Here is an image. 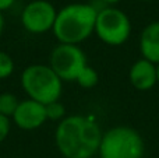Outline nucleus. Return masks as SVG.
Masks as SVG:
<instances>
[{
  "mask_svg": "<svg viewBox=\"0 0 159 158\" xmlns=\"http://www.w3.org/2000/svg\"><path fill=\"white\" fill-rule=\"evenodd\" d=\"M20 83L30 100L43 105L60 101L63 92V81L49 64L35 63L27 66L21 73Z\"/></svg>",
  "mask_w": 159,
  "mask_h": 158,
  "instance_id": "obj_3",
  "label": "nucleus"
},
{
  "mask_svg": "<svg viewBox=\"0 0 159 158\" xmlns=\"http://www.w3.org/2000/svg\"><path fill=\"white\" fill-rule=\"evenodd\" d=\"M4 16H3V13L0 11V36L3 35V31H4Z\"/></svg>",
  "mask_w": 159,
  "mask_h": 158,
  "instance_id": "obj_18",
  "label": "nucleus"
},
{
  "mask_svg": "<svg viewBox=\"0 0 159 158\" xmlns=\"http://www.w3.org/2000/svg\"><path fill=\"white\" fill-rule=\"evenodd\" d=\"M11 119L14 125L21 130H35L46 123V108L43 104L27 98L20 101L18 108Z\"/></svg>",
  "mask_w": 159,
  "mask_h": 158,
  "instance_id": "obj_8",
  "label": "nucleus"
},
{
  "mask_svg": "<svg viewBox=\"0 0 159 158\" xmlns=\"http://www.w3.org/2000/svg\"><path fill=\"white\" fill-rule=\"evenodd\" d=\"M49 66L63 83H75L80 73L88 66V59L80 45L59 44L50 52Z\"/></svg>",
  "mask_w": 159,
  "mask_h": 158,
  "instance_id": "obj_6",
  "label": "nucleus"
},
{
  "mask_svg": "<svg viewBox=\"0 0 159 158\" xmlns=\"http://www.w3.org/2000/svg\"><path fill=\"white\" fill-rule=\"evenodd\" d=\"M98 8L91 3H70L57 10L53 35L59 44L80 45L93 34Z\"/></svg>",
  "mask_w": 159,
  "mask_h": 158,
  "instance_id": "obj_2",
  "label": "nucleus"
},
{
  "mask_svg": "<svg viewBox=\"0 0 159 158\" xmlns=\"http://www.w3.org/2000/svg\"><path fill=\"white\" fill-rule=\"evenodd\" d=\"M46 108V118L48 120H53V122H61L66 118V106L60 102V101H55L48 105Z\"/></svg>",
  "mask_w": 159,
  "mask_h": 158,
  "instance_id": "obj_13",
  "label": "nucleus"
},
{
  "mask_svg": "<svg viewBox=\"0 0 159 158\" xmlns=\"http://www.w3.org/2000/svg\"><path fill=\"white\" fill-rule=\"evenodd\" d=\"M102 134L92 118L70 115L57 123L55 143L64 158H93L98 154Z\"/></svg>",
  "mask_w": 159,
  "mask_h": 158,
  "instance_id": "obj_1",
  "label": "nucleus"
},
{
  "mask_svg": "<svg viewBox=\"0 0 159 158\" xmlns=\"http://www.w3.org/2000/svg\"><path fill=\"white\" fill-rule=\"evenodd\" d=\"M145 143L135 129L115 126L102 134L99 158H143Z\"/></svg>",
  "mask_w": 159,
  "mask_h": 158,
  "instance_id": "obj_4",
  "label": "nucleus"
},
{
  "mask_svg": "<svg viewBox=\"0 0 159 158\" xmlns=\"http://www.w3.org/2000/svg\"><path fill=\"white\" fill-rule=\"evenodd\" d=\"M16 3V0H0V11H6L10 7H13V4Z\"/></svg>",
  "mask_w": 159,
  "mask_h": 158,
  "instance_id": "obj_16",
  "label": "nucleus"
},
{
  "mask_svg": "<svg viewBox=\"0 0 159 158\" xmlns=\"http://www.w3.org/2000/svg\"><path fill=\"white\" fill-rule=\"evenodd\" d=\"M57 10L48 0H32L21 13V24L30 34L41 35L53 30Z\"/></svg>",
  "mask_w": 159,
  "mask_h": 158,
  "instance_id": "obj_7",
  "label": "nucleus"
},
{
  "mask_svg": "<svg viewBox=\"0 0 159 158\" xmlns=\"http://www.w3.org/2000/svg\"><path fill=\"white\" fill-rule=\"evenodd\" d=\"M157 72H158V84H159V64H157Z\"/></svg>",
  "mask_w": 159,
  "mask_h": 158,
  "instance_id": "obj_19",
  "label": "nucleus"
},
{
  "mask_svg": "<svg viewBox=\"0 0 159 158\" xmlns=\"http://www.w3.org/2000/svg\"><path fill=\"white\" fill-rule=\"evenodd\" d=\"M18 104L20 100L13 92H2L0 94V115L11 119L18 108Z\"/></svg>",
  "mask_w": 159,
  "mask_h": 158,
  "instance_id": "obj_11",
  "label": "nucleus"
},
{
  "mask_svg": "<svg viewBox=\"0 0 159 158\" xmlns=\"http://www.w3.org/2000/svg\"><path fill=\"white\" fill-rule=\"evenodd\" d=\"M130 84L138 91H149L158 84L157 64L147 59H138L129 70Z\"/></svg>",
  "mask_w": 159,
  "mask_h": 158,
  "instance_id": "obj_9",
  "label": "nucleus"
},
{
  "mask_svg": "<svg viewBox=\"0 0 159 158\" xmlns=\"http://www.w3.org/2000/svg\"><path fill=\"white\" fill-rule=\"evenodd\" d=\"M75 83H77L81 88L91 90V88H93V87H96V84L99 83V74L92 66L88 64V66L80 73Z\"/></svg>",
  "mask_w": 159,
  "mask_h": 158,
  "instance_id": "obj_12",
  "label": "nucleus"
},
{
  "mask_svg": "<svg viewBox=\"0 0 159 158\" xmlns=\"http://www.w3.org/2000/svg\"><path fill=\"white\" fill-rule=\"evenodd\" d=\"M101 3H103L105 7H116V4H119L123 0H99Z\"/></svg>",
  "mask_w": 159,
  "mask_h": 158,
  "instance_id": "obj_17",
  "label": "nucleus"
},
{
  "mask_svg": "<svg viewBox=\"0 0 159 158\" xmlns=\"http://www.w3.org/2000/svg\"><path fill=\"white\" fill-rule=\"evenodd\" d=\"M93 34L109 46H120L131 35V21L123 10L117 7L98 8Z\"/></svg>",
  "mask_w": 159,
  "mask_h": 158,
  "instance_id": "obj_5",
  "label": "nucleus"
},
{
  "mask_svg": "<svg viewBox=\"0 0 159 158\" xmlns=\"http://www.w3.org/2000/svg\"><path fill=\"white\" fill-rule=\"evenodd\" d=\"M14 73V60L7 52L0 50V80H6Z\"/></svg>",
  "mask_w": 159,
  "mask_h": 158,
  "instance_id": "obj_14",
  "label": "nucleus"
},
{
  "mask_svg": "<svg viewBox=\"0 0 159 158\" xmlns=\"http://www.w3.org/2000/svg\"><path fill=\"white\" fill-rule=\"evenodd\" d=\"M11 132V119L0 115V143H3L8 137Z\"/></svg>",
  "mask_w": 159,
  "mask_h": 158,
  "instance_id": "obj_15",
  "label": "nucleus"
},
{
  "mask_svg": "<svg viewBox=\"0 0 159 158\" xmlns=\"http://www.w3.org/2000/svg\"><path fill=\"white\" fill-rule=\"evenodd\" d=\"M138 45L141 58L159 64V21H152L143 28Z\"/></svg>",
  "mask_w": 159,
  "mask_h": 158,
  "instance_id": "obj_10",
  "label": "nucleus"
},
{
  "mask_svg": "<svg viewBox=\"0 0 159 158\" xmlns=\"http://www.w3.org/2000/svg\"><path fill=\"white\" fill-rule=\"evenodd\" d=\"M137 2H151V0H137Z\"/></svg>",
  "mask_w": 159,
  "mask_h": 158,
  "instance_id": "obj_20",
  "label": "nucleus"
}]
</instances>
